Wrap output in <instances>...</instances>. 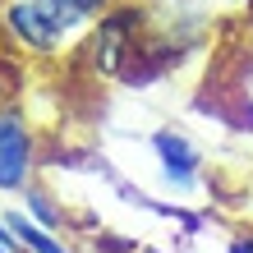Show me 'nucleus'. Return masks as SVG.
Listing matches in <instances>:
<instances>
[{
  "instance_id": "nucleus-1",
  "label": "nucleus",
  "mask_w": 253,
  "mask_h": 253,
  "mask_svg": "<svg viewBox=\"0 0 253 253\" xmlns=\"http://www.w3.org/2000/svg\"><path fill=\"white\" fill-rule=\"evenodd\" d=\"M37 170V138L19 106H0V193H23Z\"/></svg>"
},
{
  "instance_id": "nucleus-2",
  "label": "nucleus",
  "mask_w": 253,
  "mask_h": 253,
  "mask_svg": "<svg viewBox=\"0 0 253 253\" xmlns=\"http://www.w3.org/2000/svg\"><path fill=\"white\" fill-rule=\"evenodd\" d=\"M0 23H5V33L33 55H55L69 42L60 33V23L46 14L42 0H5V5H0Z\"/></svg>"
},
{
  "instance_id": "nucleus-3",
  "label": "nucleus",
  "mask_w": 253,
  "mask_h": 253,
  "mask_svg": "<svg viewBox=\"0 0 253 253\" xmlns=\"http://www.w3.org/2000/svg\"><path fill=\"white\" fill-rule=\"evenodd\" d=\"M152 157H157V170L161 180H166V189L175 193H193L203 184V152L193 147L180 129H157L152 133Z\"/></svg>"
},
{
  "instance_id": "nucleus-4",
  "label": "nucleus",
  "mask_w": 253,
  "mask_h": 253,
  "mask_svg": "<svg viewBox=\"0 0 253 253\" xmlns=\"http://www.w3.org/2000/svg\"><path fill=\"white\" fill-rule=\"evenodd\" d=\"M5 221H9V230L19 235L23 253H69L60 235H55V230H46V226H37V221L28 216V212H5Z\"/></svg>"
},
{
  "instance_id": "nucleus-5",
  "label": "nucleus",
  "mask_w": 253,
  "mask_h": 253,
  "mask_svg": "<svg viewBox=\"0 0 253 253\" xmlns=\"http://www.w3.org/2000/svg\"><path fill=\"white\" fill-rule=\"evenodd\" d=\"M42 5H46V14H51L55 23H60V33H65V37L83 33V28L92 23L97 14H101V9L92 5V0H42Z\"/></svg>"
},
{
  "instance_id": "nucleus-6",
  "label": "nucleus",
  "mask_w": 253,
  "mask_h": 253,
  "mask_svg": "<svg viewBox=\"0 0 253 253\" xmlns=\"http://www.w3.org/2000/svg\"><path fill=\"white\" fill-rule=\"evenodd\" d=\"M23 198H28V207H23V212L33 216L37 226H46V230H60V226H65V212L51 203V193H42V189H33V184H28V189H23Z\"/></svg>"
},
{
  "instance_id": "nucleus-7",
  "label": "nucleus",
  "mask_w": 253,
  "mask_h": 253,
  "mask_svg": "<svg viewBox=\"0 0 253 253\" xmlns=\"http://www.w3.org/2000/svg\"><path fill=\"white\" fill-rule=\"evenodd\" d=\"M226 253H253V230H240V235H230Z\"/></svg>"
},
{
  "instance_id": "nucleus-8",
  "label": "nucleus",
  "mask_w": 253,
  "mask_h": 253,
  "mask_svg": "<svg viewBox=\"0 0 253 253\" xmlns=\"http://www.w3.org/2000/svg\"><path fill=\"white\" fill-rule=\"evenodd\" d=\"M92 5H97V9H106V5H115V0H92Z\"/></svg>"
},
{
  "instance_id": "nucleus-9",
  "label": "nucleus",
  "mask_w": 253,
  "mask_h": 253,
  "mask_svg": "<svg viewBox=\"0 0 253 253\" xmlns=\"http://www.w3.org/2000/svg\"><path fill=\"white\" fill-rule=\"evenodd\" d=\"M226 5H253V0H226Z\"/></svg>"
},
{
  "instance_id": "nucleus-10",
  "label": "nucleus",
  "mask_w": 253,
  "mask_h": 253,
  "mask_svg": "<svg viewBox=\"0 0 253 253\" xmlns=\"http://www.w3.org/2000/svg\"><path fill=\"white\" fill-rule=\"evenodd\" d=\"M133 253H157V249H133Z\"/></svg>"
}]
</instances>
